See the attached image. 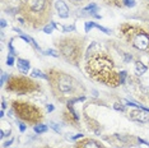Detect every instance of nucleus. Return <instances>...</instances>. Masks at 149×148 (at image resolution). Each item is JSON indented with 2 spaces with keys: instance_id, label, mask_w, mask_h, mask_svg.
I'll list each match as a JSON object with an SVG mask.
<instances>
[{
  "instance_id": "9",
  "label": "nucleus",
  "mask_w": 149,
  "mask_h": 148,
  "mask_svg": "<svg viewBox=\"0 0 149 148\" xmlns=\"http://www.w3.org/2000/svg\"><path fill=\"white\" fill-rule=\"evenodd\" d=\"M55 8H56L57 14H59L60 18H68V17H69V8H68L65 1H63V0H57V1L55 3Z\"/></svg>"
},
{
  "instance_id": "8",
  "label": "nucleus",
  "mask_w": 149,
  "mask_h": 148,
  "mask_svg": "<svg viewBox=\"0 0 149 148\" xmlns=\"http://www.w3.org/2000/svg\"><path fill=\"white\" fill-rule=\"evenodd\" d=\"M130 119L138 123H149V111L147 110H133L130 114Z\"/></svg>"
},
{
  "instance_id": "2",
  "label": "nucleus",
  "mask_w": 149,
  "mask_h": 148,
  "mask_svg": "<svg viewBox=\"0 0 149 148\" xmlns=\"http://www.w3.org/2000/svg\"><path fill=\"white\" fill-rule=\"evenodd\" d=\"M87 72L92 78L106 86L116 87L120 83V79L113 72V63L106 54L101 52L93 56L87 63Z\"/></svg>"
},
{
  "instance_id": "32",
  "label": "nucleus",
  "mask_w": 149,
  "mask_h": 148,
  "mask_svg": "<svg viewBox=\"0 0 149 148\" xmlns=\"http://www.w3.org/2000/svg\"><path fill=\"white\" fill-rule=\"evenodd\" d=\"M5 107H6V105H5V101H3V102H1V109H5Z\"/></svg>"
},
{
  "instance_id": "27",
  "label": "nucleus",
  "mask_w": 149,
  "mask_h": 148,
  "mask_svg": "<svg viewBox=\"0 0 149 148\" xmlns=\"http://www.w3.org/2000/svg\"><path fill=\"white\" fill-rule=\"evenodd\" d=\"M13 143V139H10V140H8V142H5L4 143V147H9V146H10V144Z\"/></svg>"
},
{
  "instance_id": "1",
  "label": "nucleus",
  "mask_w": 149,
  "mask_h": 148,
  "mask_svg": "<svg viewBox=\"0 0 149 148\" xmlns=\"http://www.w3.org/2000/svg\"><path fill=\"white\" fill-rule=\"evenodd\" d=\"M47 80L50 82L54 96L60 101H70L84 93V88L79 80L60 70L49 72Z\"/></svg>"
},
{
  "instance_id": "28",
  "label": "nucleus",
  "mask_w": 149,
  "mask_h": 148,
  "mask_svg": "<svg viewBox=\"0 0 149 148\" xmlns=\"http://www.w3.org/2000/svg\"><path fill=\"white\" fill-rule=\"evenodd\" d=\"M6 78H8V77H6L5 74H3V77H1V84H4V82L6 80Z\"/></svg>"
},
{
  "instance_id": "5",
  "label": "nucleus",
  "mask_w": 149,
  "mask_h": 148,
  "mask_svg": "<svg viewBox=\"0 0 149 148\" xmlns=\"http://www.w3.org/2000/svg\"><path fill=\"white\" fill-rule=\"evenodd\" d=\"M123 35L129 42L133 43L134 47L141 51H149V35L144 31L133 28L131 26L123 27Z\"/></svg>"
},
{
  "instance_id": "10",
  "label": "nucleus",
  "mask_w": 149,
  "mask_h": 148,
  "mask_svg": "<svg viewBox=\"0 0 149 148\" xmlns=\"http://www.w3.org/2000/svg\"><path fill=\"white\" fill-rule=\"evenodd\" d=\"M75 148H104V147L101 143H98L93 139H84L82 142L77 143Z\"/></svg>"
},
{
  "instance_id": "26",
  "label": "nucleus",
  "mask_w": 149,
  "mask_h": 148,
  "mask_svg": "<svg viewBox=\"0 0 149 148\" xmlns=\"http://www.w3.org/2000/svg\"><path fill=\"white\" fill-rule=\"evenodd\" d=\"M125 58H126V61H130V60L133 59V56L129 55V54H125Z\"/></svg>"
},
{
  "instance_id": "30",
  "label": "nucleus",
  "mask_w": 149,
  "mask_h": 148,
  "mask_svg": "<svg viewBox=\"0 0 149 148\" xmlns=\"http://www.w3.org/2000/svg\"><path fill=\"white\" fill-rule=\"evenodd\" d=\"M47 110H49V111H52V110H54V106H52V105H49V106H47Z\"/></svg>"
},
{
  "instance_id": "24",
  "label": "nucleus",
  "mask_w": 149,
  "mask_h": 148,
  "mask_svg": "<svg viewBox=\"0 0 149 148\" xmlns=\"http://www.w3.org/2000/svg\"><path fill=\"white\" fill-rule=\"evenodd\" d=\"M51 128H54V129H55L57 133H60V128L57 126V124H55V123H51Z\"/></svg>"
},
{
  "instance_id": "17",
  "label": "nucleus",
  "mask_w": 149,
  "mask_h": 148,
  "mask_svg": "<svg viewBox=\"0 0 149 148\" xmlns=\"http://www.w3.org/2000/svg\"><path fill=\"white\" fill-rule=\"evenodd\" d=\"M45 55H51V56H55V58H59V54H57L55 50H52V49H49V50H45Z\"/></svg>"
},
{
  "instance_id": "25",
  "label": "nucleus",
  "mask_w": 149,
  "mask_h": 148,
  "mask_svg": "<svg viewBox=\"0 0 149 148\" xmlns=\"http://www.w3.org/2000/svg\"><path fill=\"white\" fill-rule=\"evenodd\" d=\"M19 124V129H21V132H24L26 130V125L23 123H18Z\"/></svg>"
},
{
  "instance_id": "16",
  "label": "nucleus",
  "mask_w": 149,
  "mask_h": 148,
  "mask_svg": "<svg viewBox=\"0 0 149 148\" xmlns=\"http://www.w3.org/2000/svg\"><path fill=\"white\" fill-rule=\"evenodd\" d=\"M126 75H127V73L125 72V70H123L121 73H118V79H120V83H121V84H124V83H125Z\"/></svg>"
},
{
  "instance_id": "11",
  "label": "nucleus",
  "mask_w": 149,
  "mask_h": 148,
  "mask_svg": "<svg viewBox=\"0 0 149 148\" xmlns=\"http://www.w3.org/2000/svg\"><path fill=\"white\" fill-rule=\"evenodd\" d=\"M17 65H18V69L19 72L26 74L28 73L29 68H31V64H29L28 60H24V59H18V61H17Z\"/></svg>"
},
{
  "instance_id": "4",
  "label": "nucleus",
  "mask_w": 149,
  "mask_h": 148,
  "mask_svg": "<svg viewBox=\"0 0 149 148\" xmlns=\"http://www.w3.org/2000/svg\"><path fill=\"white\" fill-rule=\"evenodd\" d=\"M59 47L60 52H61L63 58L69 63L77 64L80 61L83 52V40L77 38V37H66L63 38L61 41H59Z\"/></svg>"
},
{
  "instance_id": "29",
  "label": "nucleus",
  "mask_w": 149,
  "mask_h": 148,
  "mask_svg": "<svg viewBox=\"0 0 149 148\" xmlns=\"http://www.w3.org/2000/svg\"><path fill=\"white\" fill-rule=\"evenodd\" d=\"M83 137V134H78V135H75V137H73L72 139H78V138H82Z\"/></svg>"
},
{
  "instance_id": "20",
  "label": "nucleus",
  "mask_w": 149,
  "mask_h": 148,
  "mask_svg": "<svg viewBox=\"0 0 149 148\" xmlns=\"http://www.w3.org/2000/svg\"><path fill=\"white\" fill-rule=\"evenodd\" d=\"M113 109L117 110V111H124L125 110V106L124 105H120V103H113Z\"/></svg>"
},
{
  "instance_id": "15",
  "label": "nucleus",
  "mask_w": 149,
  "mask_h": 148,
  "mask_svg": "<svg viewBox=\"0 0 149 148\" xmlns=\"http://www.w3.org/2000/svg\"><path fill=\"white\" fill-rule=\"evenodd\" d=\"M97 10H98V8H97L96 4H89L88 6L84 8V12H91V14H94Z\"/></svg>"
},
{
  "instance_id": "6",
  "label": "nucleus",
  "mask_w": 149,
  "mask_h": 148,
  "mask_svg": "<svg viewBox=\"0 0 149 148\" xmlns=\"http://www.w3.org/2000/svg\"><path fill=\"white\" fill-rule=\"evenodd\" d=\"M13 109H14L15 114L21 117L22 120L28 123H37L42 119V112L38 107H36L32 103L27 102H18L14 101L13 102Z\"/></svg>"
},
{
  "instance_id": "14",
  "label": "nucleus",
  "mask_w": 149,
  "mask_h": 148,
  "mask_svg": "<svg viewBox=\"0 0 149 148\" xmlns=\"http://www.w3.org/2000/svg\"><path fill=\"white\" fill-rule=\"evenodd\" d=\"M32 75H33V77H41V78H43V79H49V75L43 74V73L41 72V70H38V69H33Z\"/></svg>"
},
{
  "instance_id": "7",
  "label": "nucleus",
  "mask_w": 149,
  "mask_h": 148,
  "mask_svg": "<svg viewBox=\"0 0 149 148\" xmlns=\"http://www.w3.org/2000/svg\"><path fill=\"white\" fill-rule=\"evenodd\" d=\"M35 88L36 83L24 78V77H12L10 79H8V91L15 92L18 95H24V93L32 92Z\"/></svg>"
},
{
  "instance_id": "31",
  "label": "nucleus",
  "mask_w": 149,
  "mask_h": 148,
  "mask_svg": "<svg viewBox=\"0 0 149 148\" xmlns=\"http://www.w3.org/2000/svg\"><path fill=\"white\" fill-rule=\"evenodd\" d=\"M6 26V22L4 21V19H1V27H5Z\"/></svg>"
},
{
  "instance_id": "22",
  "label": "nucleus",
  "mask_w": 149,
  "mask_h": 148,
  "mask_svg": "<svg viewBox=\"0 0 149 148\" xmlns=\"http://www.w3.org/2000/svg\"><path fill=\"white\" fill-rule=\"evenodd\" d=\"M75 29V27H74L73 24L72 26H66V27H64V32H72Z\"/></svg>"
},
{
  "instance_id": "3",
  "label": "nucleus",
  "mask_w": 149,
  "mask_h": 148,
  "mask_svg": "<svg viewBox=\"0 0 149 148\" xmlns=\"http://www.w3.org/2000/svg\"><path fill=\"white\" fill-rule=\"evenodd\" d=\"M19 9L27 22L38 27L51 17V0H23Z\"/></svg>"
},
{
  "instance_id": "13",
  "label": "nucleus",
  "mask_w": 149,
  "mask_h": 148,
  "mask_svg": "<svg viewBox=\"0 0 149 148\" xmlns=\"http://www.w3.org/2000/svg\"><path fill=\"white\" fill-rule=\"evenodd\" d=\"M35 132L41 134V133H46L47 132V126L43 125V124H37V125H35Z\"/></svg>"
},
{
  "instance_id": "33",
  "label": "nucleus",
  "mask_w": 149,
  "mask_h": 148,
  "mask_svg": "<svg viewBox=\"0 0 149 148\" xmlns=\"http://www.w3.org/2000/svg\"><path fill=\"white\" fill-rule=\"evenodd\" d=\"M73 1H75V3H79V1H82V0H73Z\"/></svg>"
},
{
  "instance_id": "21",
  "label": "nucleus",
  "mask_w": 149,
  "mask_h": 148,
  "mask_svg": "<svg viewBox=\"0 0 149 148\" xmlns=\"http://www.w3.org/2000/svg\"><path fill=\"white\" fill-rule=\"evenodd\" d=\"M123 1L126 6H134L135 5V0H123Z\"/></svg>"
},
{
  "instance_id": "12",
  "label": "nucleus",
  "mask_w": 149,
  "mask_h": 148,
  "mask_svg": "<svg viewBox=\"0 0 149 148\" xmlns=\"http://www.w3.org/2000/svg\"><path fill=\"white\" fill-rule=\"evenodd\" d=\"M145 72H147V66L141 61H136V64H135V73H136L138 75H141V74H144Z\"/></svg>"
},
{
  "instance_id": "18",
  "label": "nucleus",
  "mask_w": 149,
  "mask_h": 148,
  "mask_svg": "<svg viewBox=\"0 0 149 148\" xmlns=\"http://www.w3.org/2000/svg\"><path fill=\"white\" fill-rule=\"evenodd\" d=\"M52 29H54V23L52 22L50 23V24H47V26L43 27V32H45V33H51Z\"/></svg>"
},
{
  "instance_id": "23",
  "label": "nucleus",
  "mask_w": 149,
  "mask_h": 148,
  "mask_svg": "<svg viewBox=\"0 0 149 148\" xmlns=\"http://www.w3.org/2000/svg\"><path fill=\"white\" fill-rule=\"evenodd\" d=\"M13 63H14V59H13V55L8 56V60H6V64H8V65L10 66V65H13Z\"/></svg>"
},
{
  "instance_id": "19",
  "label": "nucleus",
  "mask_w": 149,
  "mask_h": 148,
  "mask_svg": "<svg viewBox=\"0 0 149 148\" xmlns=\"http://www.w3.org/2000/svg\"><path fill=\"white\" fill-rule=\"evenodd\" d=\"M94 27V22H86V32H89V29H92Z\"/></svg>"
}]
</instances>
